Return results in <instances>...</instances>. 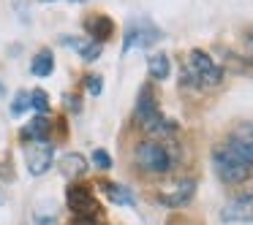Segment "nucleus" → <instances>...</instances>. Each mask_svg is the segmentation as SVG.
<instances>
[{
  "mask_svg": "<svg viewBox=\"0 0 253 225\" xmlns=\"http://www.w3.org/2000/svg\"><path fill=\"white\" fill-rule=\"evenodd\" d=\"M133 120H136V125L142 128L144 133L153 136V141H155V138H164V136H171V133H174V125L161 114L158 100H155V95L150 93L147 87L142 90V95H139V100H136Z\"/></svg>",
  "mask_w": 253,
  "mask_h": 225,
  "instance_id": "f257e3e1",
  "label": "nucleus"
},
{
  "mask_svg": "<svg viewBox=\"0 0 253 225\" xmlns=\"http://www.w3.org/2000/svg\"><path fill=\"white\" fill-rule=\"evenodd\" d=\"M223 79V71L220 65L202 49H191L188 52V60H185V84H193V87H204V90H212L220 84Z\"/></svg>",
  "mask_w": 253,
  "mask_h": 225,
  "instance_id": "f03ea898",
  "label": "nucleus"
},
{
  "mask_svg": "<svg viewBox=\"0 0 253 225\" xmlns=\"http://www.w3.org/2000/svg\"><path fill=\"white\" fill-rule=\"evenodd\" d=\"M223 223H253V190L234 195L223 209H220Z\"/></svg>",
  "mask_w": 253,
  "mask_h": 225,
  "instance_id": "1a4fd4ad",
  "label": "nucleus"
},
{
  "mask_svg": "<svg viewBox=\"0 0 253 225\" xmlns=\"http://www.w3.org/2000/svg\"><path fill=\"white\" fill-rule=\"evenodd\" d=\"M84 30L90 33V41H95V44H104L106 38H109L112 33H115V25H112L109 17H90L87 25H84Z\"/></svg>",
  "mask_w": 253,
  "mask_h": 225,
  "instance_id": "f8f14e48",
  "label": "nucleus"
},
{
  "mask_svg": "<svg viewBox=\"0 0 253 225\" xmlns=\"http://www.w3.org/2000/svg\"><path fill=\"white\" fill-rule=\"evenodd\" d=\"M63 44L66 46H74V49L82 55V60L84 63H93V60H98V55H101V44H95V41H77V38H63Z\"/></svg>",
  "mask_w": 253,
  "mask_h": 225,
  "instance_id": "f3484780",
  "label": "nucleus"
},
{
  "mask_svg": "<svg viewBox=\"0 0 253 225\" xmlns=\"http://www.w3.org/2000/svg\"><path fill=\"white\" fill-rule=\"evenodd\" d=\"M30 109L46 117L49 114V95H46L44 90H33V93H30Z\"/></svg>",
  "mask_w": 253,
  "mask_h": 225,
  "instance_id": "a211bd4d",
  "label": "nucleus"
},
{
  "mask_svg": "<svg viewBox=\"0 0 253 225\" xmlns=\"http://www.w3.org/2000/svg\"><path fill=\"white\" fill-rule=\"evenodd\" d=\"M93 163H95V168L109 171L112 168V155L106 152V149H93Z\"/></svg>",
  "mask_w": 253,
  "mask_h": 225,
  "instance_id": "aec40b11",
  "label": "nucleus"
},
{
  "mask_svg": "<svg viewBox=\"0 0 253 225\" xmlns=\"http://www.w3.org/2000/svg\"><path fill=\"white\" fill-rule=\"evenodd\" d=\"M147 71H150V76H153L155 82H164V79H169V73H171L169 55H164V52L153 55V57H150V63H147Z\"/></svg>",
  "mask_w": 253,
  "mask_h": 225,
  "instance_id": "dca6fc26",
  "label": "nucleus"
},
{
  "mask_svg": "<svg viewBox=\"0 0 253 225\" xmlns=\"http://www.w3.org/2000/svg\"><path fill=\"white\" fill-rule=\"evenodd\" d=\"M55 163V147L49 141H30L25 147V165L33 176H41Z\"/></svg>",
  "mask_w": 253,
  "mask_h": 225,
  "instance_id": "0eeeda50",
  "label": "nucleus"
},
{
  "mask_svg": "<svg viewBox=\"0 0 253 225\" xmlns=\"http://www.w3.org/2000/svg\"><path fill=\"white\" fill-rule=\"evenodd\" d=\"M193 193H196V182H193V179H182V182H177L171 190H166L164 195H161V201H164L166 206L177 209V206L191 203L193 201Z\"/></svg>",
  "mask_w": 253,
  "mask_h": 225,
  "instance_id": "9d476101",
  "label": "nucleus"
},
{
  "mask_svg": "<svg viewBox=\"0 0 253 225\" xmlns=\"http://www.w3.org/2000/svg\"><path fill=\"white\" fill-rule=\"evenodd\" d=\"M52 71H55V55H52L49 49L36 52L33 63H30V73H33V76H39V79H46Z\"/></svg>",
  "mask_w": 253,
  "mask_h": 225,
  "instance_id": "2eb2a0df",
  "label": "nucleus"
},
{
  "mask_svg": "<svg viewBox=\"0 0 253 225\" xmlns=\"http://www.w3.org/2000/svg\"><path fill=\"white\" fill-rule=\"evenodd\" d=\"M66 103H68V109H71V111H79V109H82L77 95H66Z\"/></svg>",
  "mask_w": 253,
  "mask_h": 225,
  "instance_id": "5701e85b",
  "label": "nucleus"
},
{
  "mask_svg": "<svg viewBox=\"0 0 253 225\" xmlns=\"http://www.w3.org/2000/svg\"><path fill=\"white\" fill-rule=\"evenodd\" d=\"M41 3H57V0H41ZM63 3H84V0H63Z\"/></svg>",
  "mask_w": 253,
  "mask_h": 225,
  "instance_id": "b1692460",
  "label": "nucleus"
},
{
  "mask_svg": "<svg viewBox=\"0 0 253 225\" xmlns=\"http://www.w3.org/2000/svg\"><path fill=\"white\" fill-rule=\"evenodd\" d=\"M49 117L39 114L33 122H28V125L22 128V141H46V136H49Z\"/></svg>",
  "mask_w": 253,
  "mask_h": 225,
  "instance_id": "ddd939ff",
  "label": "nucleus"
},
{
  "mask_svg": "<svg viewBox=\"0 0 253 225\" xmlns=\"http://www.w3.org/2000/svg\"><path fill=\"white\" fill-rule=\"evenodd\" d=\"M101 84H104V79L98 76V73H90L87 76V90H90V95H101Z\"/></svg>",
  "mask_w": 253,
  "mask_h": 225,
  "instance_id": "4be33fe9",
  "label": "nucleus"
},
{
  "mask_svg": "<svg viewBox=\"0 0 253 225\" xmlns=\"http://www.w3.org/2000/svg\"><path fill=\"white\" fill-rule=\"evenodd\" d=\"M240 55L245 57V60H251V63H253V30H251V33H245V38H242Z\"/></svg>",
  "mask_w": 253,
  "mask_h": 225,
  "instance_id": "412c9836",
  "label": "nucleus"
},
{
  "mask_svg": "<svg viewBox=\"0 0 253 225\" xmlns=\"http://www.w3.org/2000/svg\"><path fill=\"white\" fill-rule=\"evenodd\" d=\"M57 168H60V174L66 176V179H79V176L87 174V160L79 152H66L57 160Z\"/></svg>",
  "mask_w": 253,
  "mask_h": 225,
  "instance_id": "9b49d317",
  "label": "nucleus"
},
{
  "mask_svg": "<svg viewBox=\"0 0 253 225\" xmlns=\"http://www.w3.org/2000/svg\"><path fill=\"white\" fill-rule=\"evenodd\" d=\"M66 203H68V209H71L79 220H95V217H98V212H101L95 195L87 190V187H82V185H71V187H68Z\"/></svg>",
  "mask_w": 253,
  "mask_h": 225,
  "instance_id": "423d86ee",
  "label": "nucleus"
},
{
  "mask_svg": "<svg viewBox=\"0 0 253 225\" xmlns=\"http://www.w3.org/2000/svg\"><path fill=\"white\" fill-rule=\"evenodd\" d=\"M161 35L164 33H161L153 22H147V19H133V22L128 25V30H126L123 55H128L131 49H147V46H153Z\"/></svg>",
  "mask_w": 253,
  "mask_h": 225,
  "instance_id": "39448f33",
  "label": "nucleus"
},
{
  "mask_svg": "<svg viewBox=\"0 0 253 225\" xmlns=\"http://www.w3.org/2000/svg\"><path fill=\"white\" fill-rule=\"evenodd\" d=\"M25 111H30V93L28 90H19L11 100V114L14 117H22Z\"/></svg>",
  "mask_w": 253,
  "mask_h": 225,
  "instance_id": "6ab92c4d",
  "label": "nucleus"
},
{
  "mask_svg": "<svg viewBox=\"0 0 253 225\" xmlns=\"http://www.w3.org/2000/svg\"><path fill=\"white\" fill-rule=\"evenodd\" d=\"M133 160H136L139 171H144V174H166V171L171 168L169 149H166L161 141H153V138H150V141L136 144Z\"/></svg>",
  "mask_w": 253,
  "mask_h": 225,
  "instance_id": "20e7f679",
  "label": "nucleus"
},
{
  "mask_svg": "<svg viewBox=\"0 0 253 225\" xmlns=\"http://www.w3.org/2000/svg\"><path fill=\"white\" fill-rule=\"evenodd\" d=\"M223 144L253 171V125H240L237 130L229 133Z\"/></svg>",
  "mask_w": 253,
  "mask_h": 225,
  "instance_id": "6e6552de",
  "label": "nucleus"
},
{
  "mask_svg": "<svg viewBox=\"0 0 253 225\" xmlns=\"http://www.w3.org/2000/svg\"><path fill=\"white\" fill-rule=\"evenodd\" d=\"M101 190H104V195L109 198L112 203H117V206H133V195L128 187L117 185V182H101Z\"/></svg>",
  "mask_w": 253,
  "mask_h": 225,
  "instance_id": "4468645a",
  "label": "nucleus"
},
{
  "mask_svg": "<svg viewBox=\"0 0 253 225\" xmlns=\"http://www.w3.org/2000/svg\"><path fill=\"white\" fill-rule=\"evenodd\" d=\"M212 165H215L218 179L226 182V185H242V182L253 174V171L248 168V165L242 163V160L237 158L226 144H220V147L212 149Z\"/></svg>",
  "mask_w": 253,
  "mask_h": 225,
  "instance_id": "7ed1b4c3",
  "label": "nucleus"
}]
</instances>
